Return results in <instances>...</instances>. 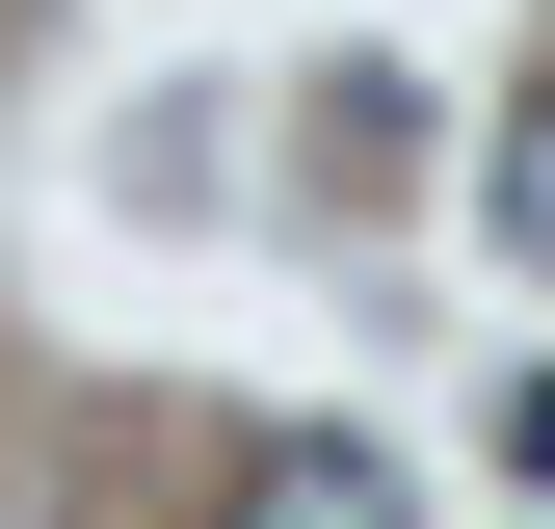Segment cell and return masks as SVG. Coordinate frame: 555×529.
Instances as JSON below:
<instances>
[{"instance_id":"3957f363","label":"cell","mask_w":555,"mask_h":529,"mask_svg":"<svg viewBox=\"0 0 555 529\" xmlns=\"http://www.w3.org/2000/svg\"><path fill=\"white\" fill-rule=\"evenodd\" d=\"M503 477H529V503H555V371H503Z\"/></svg>"},{"instance_id":"7a4b0ae2","label":"cell","mask_w":555,"mask_h":529,"mask_svg":"<svg viewBox=\"0 0 555 529\" xmlns=\"http://www.w3.org/2000/svg\"><path fill=\"white\" fill-rule=\"evenodd\" d=\"M476 212H503V238H529V264H555V106H529V132H503V159H476Z\"/></svg>"},{"instance_id":"6da1fadb","label":"cell","mask_w":555,"mask_h":529,"mask_svg":"<svg viewBox=\"0 0 555 529\" xmlns=\"http://www.w3.org/2000/svg\"><path fill=\"white\" fill-rule=\"evenodd\" d=\"M238 529H397L371 450H238Z\"/></svg>"}]
</instances>
